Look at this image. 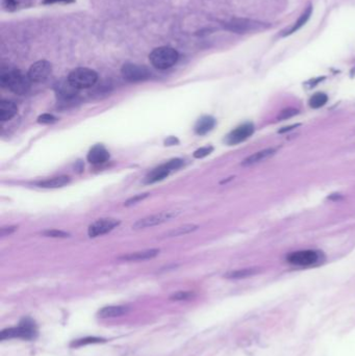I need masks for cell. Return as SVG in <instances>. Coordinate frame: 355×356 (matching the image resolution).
I'll use <instances>...</instances> for the list:
<instances>
[{"mask_svg": "<svg viewBox=\"0 0 355 356\" xmlns=\"http://www.w3.org/2000/svg\"><path fill=\"white\" fill-rule=\"evenodd\" d=\"M30 79L18 69H4L0 74V84L18 95H23L30 88Z\"/></svg>", "mask_w": 355, "mask_h": 356, "instance_id": "1", "label": "cell"}, {"mask_svg": "<svg viewBox=\"0 0 355 356\" xmlns=\"http://www.w3.org/2000/svg\"><path fill=\"white\" fill-rule=\"evenodd\" d=\"M178 53L172 47H159L156 48L149 56L150 63L157 69L166 70L174 66L178 61Z\"/></svg>", "mask_w": 355, "mask_h": 356, "instance_id": "2", "label": "cell"}, {"mask_svg": "<svg viewBox=\"0 0 355 356\" xmlns=\"http://www.w3.org/2000/svg\"><path fill=\"white\" fill-rule=\"evenodd\" d=\"M67 79H68L71 86L77 90L88 89L93 87L97 82L98 75L94 70L89 69V68H77L69 74Z\"/></svg>", "mask_w": 355, "mask_h": 356, "instance_id": "3", "label": "cell"}, {"mask_svg": "<svg viewBox=\"0 0 355 356\" xmlns=\"http://www.w3.org/2000/svg\"><path fill=\"white\" fill-rule=\"evenodd\" d=\"M181 214V211L178 210H173V211H165L161 212L155 215H151L148 217H145L139 221H137L132 225V229L134 230H140V229H145L149 227H154L161 225L165 222L170 221V220L178 217Z\"/></svg>", "mask_w": 355, "mask_h": 356, "instance_id": "4", "label": "cell"}, {"mask_svg": "<svg viewBox=\"0 0 355 356\" xmlns=\"http://www.w3.org/2000/svg\"><path fill=\"white\" fill-rule=\"evenodd\" d=\"M37 335V328L33 322L29 319L23 320L18 327L5 329L0 333V340H8V338H25L30 340Z\"/></svg>", "mask_w": 355, "mask_h": 356, "instance_id": "5", "label": "cell"}, {"mask_svg": "<svg viewBox=\"0 0 355 356\" xmlns=\"http://www.w3.org/2000/svg\"><path fill=\"white\" fill-rule=\"evenodd\" d=\"M320 260H321V254L316 250L296 251V252H292L286 257L287 263H290L291 265H294V266H301V267L316 265L317 263H319Z\"/></svg>", "mask_w": 355, "mask_h": 356, "instance_id": "6", "label": "cell"}, {"mask_svg": "<svg viewBox=\"0 0 355 356\" xmlns=\"http://www.w3.org/2000/svg\"><path fill=\"white\" fill-rule=\"evenodd\" d=\"M183 165V161L180 159H174L169 161L168 163L160 166L159 168L151 171L150 174L146 177V183H155L165 179L171 171L177 170Z\"/></svg>", "mask_w": 355, "mask_h": 356, "instance_id": "7", "label": "cell"}, {"mask_svg": "<svg viewBox=\"0 0 355 356\" xmlns=\"http://www.w3.org/2000/svg\"><path fill=\"white\" fill-rule=\"evenodd\" d=\"M120 221L115 218H103L92 223L88 228L90 237H97L112 231L117 226H119Z\"/></svg>", "mask_w": 355, "mask_h": 356, "instance_id": "8", "label": "cell"}, {"mask_svg": "<svg viewBox=\"0 0 355 356\" xmlns=\"http://www.w3.org/2000/svg\"><path fill=\"white\" fill-rule=\"evenodd\" d=\"M122 75L123 77L131 82L144 81L150 77V72L144 66L136 65V64H125L122 67Z\"/></svg>", "mask_w": 355, "mask_h": 356, "instance_id": "9", "label": "cell"}, {"mask_svg": "<svg viewBox=\"0 0 355 356\" xmlns=\"http://www.w3.org/2000/svg\"><path fill=\"white\" fill-rule=\"evenodd\" d=\"M52 71V64L47 61H39L29 68L27 75L31 82H43L50 76Z\"/></svg>", "mask_w": 355, "mask_h": 356, "instance_id": "10", "label": "cell"}, {"mask_svg": "<svg viewBox=\"0 0 355 356\" xmlns=\"http://www.w3.org/2000/svg\"><path fill=\"white\" fill-rule=\"evenodd\" d=\"M255 132V125L252 123H244L234 128L225 139V143L228 145H236L246 141Z\"/></svg>", "mask_w": 355, "mask_h": 356, "instance_id": "11", "label": "cell"}, {"mask_svg": "<svg viewBox=\"0 0 355 356\" xmlns=\"http://www.w3.org/2000/svg\"><path fill=\"white\" fill-rule=\"evenodd\" d=\"M160 254V249H148L143 251H138L126 254V256L120 257L119 260L125 262H143L157 258Z\"/></svg>", "mask_w": 355, "mask_h": 356, "instance_id": "12", "label": "cell"}, {"mask_svg": "<svg viewBox=\"0 0 355 356\" xmlns=\"http://www.w3.org/2000/svg\"><path fill=\"white\" fill-rule=\"evenodd\" d=\"M264 25L261 22L257 21H251V20H245V19H236L231 21L228 24V28L230 30L236 31V32H246L250 30H256L262 28Z\"/></svg>", "mask_w": 355, "mask_h": 356, "instance_id": "13", "label": "cell"}, {"mask_svg": "<svg viewBox=\"0 0 355 356\" xmlns=\"http://www.w3.org/2000/svg\"><path fill=\"white\" fill-rule=\"evenodd\" d=\"M110 159L109 151L103 145L94 146L88 154V161L94 165H100L108 162Z\"/></svg>", "mask_w": 355, "mask_h": 356, "instance_id": "14", "label": "cell"}, {"mask_svg": "<svg viewBox=\"0 0 355 356\" xmlns=\"http://www.w3.org/2000/svg\"><path fill=\"white\" fill-rule=\"evenodd\" d=\"M276 149L275 148H266L264 150H261L259 152H256V154L251 155L250 157H248L247 159H245L242 163L243 166L245 167H249L252 165L259 164L261 162H264L266 160H268L269 158L273 157L276 154Z\"/></svg>", "mask_w": 355, "mask_h": 356, "instance_id": "15", "label": "cell"}, {"mask_svg": "<svg viewBox=\"0 0 355 356\" xmlns=\"http://www.w3.org/2000/svg\"><path fill=\"white\" fill-rule=\"evenodd\" d=\"M18 112L17 106L10 100H3L0 103V121L6 122L13 119Z\"/></svg>", "mask_w": 355, "mask_h": 356, "instance_id": "16", "label": "cell"}, {"mask_svg": "<svg viewBox=\"0 0 355 356\" xmlns=\"http://www.w3.org/2000/svg\"><path fill=\"white\" fill-rule=\"evenodd\" d=\"M216 125V120L211 116H205L200 118L195 125V132L199 135H205Z\"/></svg>", "mask_w": 355, "mask_h": 356, "instance_id": "17", "label": "cell"}, {"mask_svg": "<svg viewBox=\"0 0 355 356\" xmlns=\"http://www.w3.org/2000/svg\"><path fill=\"white\" fill-rule=\"evenodd\" d=\"M69 182H70V177L63 175V176L54 177V178L40 181L37 183V185L44 189H58V188H63L64 185L68 184Z\"/></svg>", "mask_w": 355, "mask_h": 356, "instance_id": "18", "label": "cell"}, {"mask_svg": "<svg viewBox=\"0 0 355 356\" xmlns=\"http://www.w3.org/2000/svg\"><path fill=\"white\" fill-rule=\"evenodd\" d=\"M128 308L123 307V305H117V307H106L104 309H101L98 313V316L100 318H115V317H120L122 315H125L128 313Z\"/></svg>", "mask_w": 355, "mask_h": 356, "instance_id": "19", "label": "cell"}, {"mask_svg": "<svg viewBox=\"0 0 355 356\" xmlns=\"http://www.w3.org/2000/svg\"><path fill=\"white\" fill-rule=\"evenodd\" d=\"M259 272H260L259 268H248V269L231 271V272L226 273L224 275V277L228 278V279H242V278H247V277L256 275Z\"/></svg>", "mask_w": 355, "mask_h": 356, "instance_id": "20", "label": "cell"}, {"mask_svg": "<svg viewBox=\"0 0 355 356\" xmlns=\"http://www.w3.org/2000/svg\"><path fill=\"white\" fill-rule=\"evenodd\" d=\"M197 229H198V226L195 225V224H185L183 226L177 227L175 229H172L169 232H167L165 234V236H163V237H164V239H170V237H176V236H180V235L191 233V232H193V231H195Z\"/></svg>", "mask_w": 355, "mask_h": 356, "instance_id": "21", "label": "cell"}, {"mask_svg": "<svg viewBox=\"0 0 355 356\" xmlns=\"http://www.w3.org/2000/svg\"><path fill=\"white\" fill-rule=\"evenodd\" d=\"M312 7H309L306 11H304V13L300 16V18L298 19L297 22L294 23V25L289 29V30H286L284 33H283V36H289V35H292L293 32L297 31L298 29H300L304 24H306L308 22V20L310 19V17L312 15Z\"/></svg>", "mask_w": 355, "mask_h": 356, "instance_id": "22", "label": "cell"}, {"mask_svg": "<svg viewBox=\"0 0 355 356\" xmlns=\"http://www.w3.org/2000/svg\"><path fill=\"white\" fill-rule=\"evenodd\" d=\"M328 101V96L325 93H316L310 99V107L312 109H320L324 107Z\"/></svg>", "mask_w": 355, "mask_h": 356, "instance_id": "23", "label": "cell"}, {"mask_svg": "<svg viewBox=\"0 0 355 356\" xmlns=\"http://www.w3.org/2000/svg\"><path fill=\"white\" fill-rule=\"evenodd\" d=\"M106 340L105 338H100V337H95V336H89V337H84V338H80V340H76L74 342L71 343V347H81V346H86L89 344H98V343H105Z\"/></svg>", "mask_w": 355, "mask_h": 356, "instance_id": "24", "label": "cell"}, {"mask_svg": "<svg viewBox=\"0 0 355 356\" xmlns=\"http://www.w3.org/2000/svg\"><path fill=\"white\" fill-rule=\"evenodd\" d=\"M298 114H299V111L297 109L289 108V109L282 110L277 118H278V120H287V119H291Z\"/></svg>", "mask_w": 355, "mask_h": 356, "instance_id": "25", "label": "cell"}, {"mask_svg": "<svg viewBox=\"0 0 355 356\" xmlns=\"http://www.w3.org/2000/svg\"><path fill=\"white\" fill-rule=\"evenodd\" d=\"M214 148L212 146H206V147H201L199 149H197L194 152V158L195 159H204L208 156H210L213 152Z\"/></svg>", "mask_w": 355, "mask_h": 356, "instance_id": "26", "label": "cell"}, {"mask_svg": "<svg viewBox=\"0 0 355 356\" xmlns=\"http://www.w3.org/2000/svg\"><path fill=\"white\" fill-rule=\"evenodd\" d=\"M43 234L45 236H49V237H62V239H65V237H68L70 235L68 232H65V231L58 230V229H48V230L44 231Z\"/></svg>", "mask_w": 355, "mask_h": 356, "instance_id": "27", "label": "cell"}, {"mask_svg": "<svg viewBox=\"0 0 355 356\" xmlns=\"http://www.w3.org/2000/svg\"><path fill=\"white\" fill-rule=\"evenodd\" d=\"M195 295L192 292H178L173 294L170 299L173 301H182V300H189L193 298Z\"/></svg>", "mask_w": 355, "mask_h": 356, "instance_id": "28", "label": "cell"}, {"mask_svg": "<svg viewBox=\"0 0 355 356\" xmlns=\"http://www.w3.org/2000/svg\"><path fill=\"white\" fill-rule=\"evenodd\" d=\"M57 121V118L54 115L50 114H43L38 118V122L42 124H52Z\"/></svg>", "mask_w": 355, "mask_h": 356, "instance_id": "29", "label": "cell"}, {"mask_svg": "<svg viewBox=\"0 0 355 356\" xmlns=\"http://www.w3.org/2000/svg\"><path fill=\"white\" fill-rule=\"evenodd\" d=\"M149 194H142V195H137V196H134L130 199H128L126 202H125V207H129V206H132V205H136V203L144 200L145 198L148 197Z\"/></svg>", "mask_w": 355, "mask_h": 356, "instance_id": "30", "label": "cell"}, {"mask_svg": "<svg viewBox=\"0 0 355 356\" xmlns=\"http://www.w3.org/2000/svg\"><path fill=\"white\" fill-rule=\"evenodd\" d=\"M15 229H16V227H4V228H2V235L5 236L7 234H10L13 231H15Z\"/></svg>", "mask_w": 355, "mask_h": 356, "instance_id": "31", "label": "cell"}, {"mask_svg": "<svg viewBox=\"0 0 355 356\" xmlns=\"http://www.w3.org/2000/svg\"><path fill=\"white\" fill-rule=\"evenodd\" d=\"M4 6L10 9V8H14L16 6V3L15 0H4Z\"/></svg>", "mask_w": 355, "mask_h": 356, "instance_id": "32", "label": "cell"}, {"mask_svg": "<svg viewBox=\"0 0 355 356\" xmlns=\"http://www.w3.org/2000/svg\"><path fill=\"white\" fill-rule=\"evenodd\" d=\"M300 124H294V125H291V126H287V127H284L283 129H280L279 130V132L280 133H282V132H285V131H289V130H292L293 128H295V127H297V126H299Z\"/></svg>", "mask_w": 355, "mask_h": 356, "instance_id": "33", "label": "cell"}, {"mask_svg": "<svg viewBox=\"0 0 355 356\" xmlns=\"http://www.w3.org/2000/svg\"><path fill=\"white\" fill-rule=\"evenodd\" d=\"M177 142V140L175 139V138H169L167 141H166V145H169V146H170V145H175V143Z\"/></svg>", "mask_w": 355, "mask_h": 356, "instance_id": "34", "label": "cell"}, {"mask_svg": "<svg viewBox=\"0 0 355 356\" xmlns=\"http://www.w3.org/2000/svg\"><path fill=\"white\" fill-rule=\"evenodd\" d=\"M50 2H58V0H50Z\"/></svg>", "mask_w": 355, "mask_h": 356, "instance_id": "35", "label": "cell"}]
</instances>
